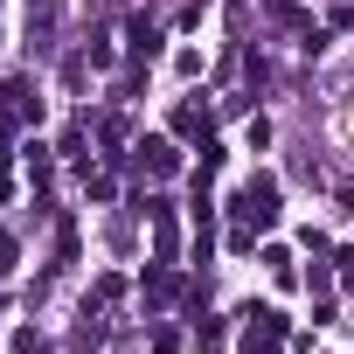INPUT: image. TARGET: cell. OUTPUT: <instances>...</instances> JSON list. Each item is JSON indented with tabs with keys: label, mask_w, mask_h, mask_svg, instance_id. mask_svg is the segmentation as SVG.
Masks as SVG:
<instances>
[{
	"label": "cell",
	"mask_w": 354,
	"mask_h": 354,
	"mask_svg": "<svg viewBox=\"0 0 354 354\" xmlns=\"http://www.w3.org/2000/svg\"><path fill=\"white\" fill-rule=\"evenodd\" d=\"M236 209H243L250 223H271V216H278V181H271V174H257V181L243 188V202H236Z\"/></svg>",
	"instance_id": "obj_1"
},
{
	"label": "cell",
	"mask_w": 354,
	"mask_h": 354,
	"mask_svg": "<svg viewBox=\"0 0 354 354\" xmlns=\"http://www.w3.org/2000/svg\"><path fill=\"white\" fill-rule=\"evenodd\" d=\"M8 104H15V118H35L42 111V97H28V84H8Z\"/></svg>",
	"instance_id": "obj_3"
},
{
	"label": "cell",
	"mask_w": 354,
	"mask_h": 354,
	"mask_svg": "<svg viewBox=\"0 0 354 354\" xmlns=\"http://www.w3.org/2000/svg\"><path fill=\"white\" fill-rule=\"evenodd\" d=\"M139 153H146V160H153V174H174V167H181V160H174V146H167V139H146V146H139Z\"/></svg>",
	"instance_id": "obj_2"
},
{
	"label": "cell",
	"mask_w": 354,
	"mask_h": 354,
	"mask_svg": "<svg viewBox=\"0 0 354 354\" xmlns=\"http://www.w3.org/2000/svg\"><path fill=\"white\" fill-rule=\"evenodd\" d=\"M8 271H15V243H8V236H0V278H8Z\"/></svg>",
	"instance_id": "obj_4"
}]
</instances>
